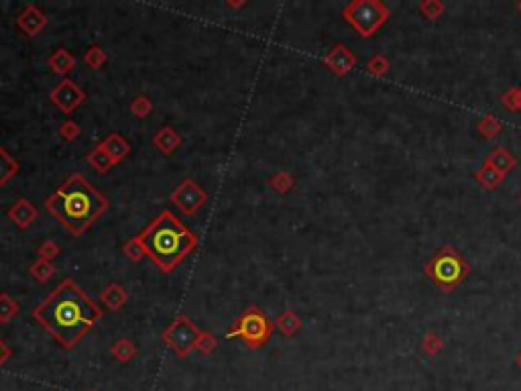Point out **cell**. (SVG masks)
Segmentation results:
<instances>
[{"mask_svg": "<svg viewBox=\"0 0 521 391\" xmlns=\"http://www.w3.org/2000/svg\"><path fill=\"white\" fill-rule=\"evenodd\" d=\"M228 6L230 8H242V6H247V2H228Z\"/></svg>", "mask_w": 521, "mask_h": 391, "instance_id": "38", "label": "cell"}, {"mask_svg": "<svg viewBox=\"0 0 521 391\" xmlns=\"http://www.w3.org/2000/svg\"><path fill=\"white\" fill-rule=\"evenodd\" d=\"M129 108H131L133 116H137V118H147V116L151 115V111H153V102H151V98H149L147 94H137V96L131 100Z\"/></svg>", "mask_w": 521, "mask_h": 391, "instance_id": "27", "label": "cell"}, {"mask_svg": "<svg viewBox=\"0 0 521 391\" xmlns=\"http://www.w3.org/2000/svg\"><path fill=\"white\" fill-rule=\"evenodd\" d=\"M104 310L90 299L73 279L57 283L47 299L33 310V318L64 346L73 348L102 318Z\"/></svg>", "mask_w": 521, "mask_h": 391, "instance_id": "1", "label": "cell"}, {"mask_svg": "<svg viewBox=\"0 0 521 391\" xmlns=\"http://www.w3.org/2000/svg\"><path fill=\"white\" fill-rule=\"evenodd\" d=\"M518 365L521 367V350H520V355H518Z\"/></svg>", "mask_w": 521, "mask_h": 391, "instance_id": "39", "label": "cell"}, {"mask_svg": "<svg viewBox=\"0 0 521 391\" xmlns=\"http://www.w3.org/2000/svg\"><path fill=\"white\" fill-rule=\"evenodd\" d=\"M19 169H21L19 162L0 145V190L19 173Z\"/></svg>", "mask_w": 521, "mask_h": 391, "instance_id": "19", "label": "cell"}, {"mask_svg": "<svg viewBox=\"0 0 521 391\" xmlns=\"http://www.w3.org/2000/svg\"><path fill=\"white\" fill-rule=\"evenodd\" d=\"M515 6H518V10H520V13H521V2H518V4H515Z\"/></svg>", "mask_w": 521, "mask_h": 391, "instance_id": "40", "label": "cell"}, {"mask_svg": "<svg viewBox=\"0 0 521 391\" xmlns=\"http://www.w3.org/2000/svg\"><path fill=\"white\" fill-rule=\"evenodd\" d=\"M110 202L82 173H71L47 200V212L59 220L73 236L86 234V230L108 210Z\"/></svg>", "mask_w": 521, "mask_h": 391, "instance_id": "2", "label": "cell"}, {"mask_svg": "<svg viewBox=\"0 0 521 391\" xmlns=\"http://www.w3.org/2000/svg\"><path fill=\"white\" fill-rule=\"evenodd\" d=\"M51 104L57 106L64 115H71L75 108H80L86 102V92L70 78H64L49 94Z\"/></svg>", "mask_w": 521, "mask_h": 391, "instance_id": "9", "label": "cell"}, {"mask_svg": "<svg viewBox=\"0 0 521 391\" xmlns=\"http://www.w3.org/2000/svg\"><path fill=\"white\" fill-rule=\"evenodd\" d=\"M473 178L478 182V184L483 185L485 190H495V187H497V185L505 180L499 171H495L491 165H487L485 162H483V167H480L478 171H474Z\"/></svg>", "mask_w": 521, "mask_h": 391, "instance_id": "21", "label": "cell"}, {"mask_svg": "<svg viewBox=\"0 0 521 391\" xmlns=\"http://www.w3.org/2000/svg\"><path fill=\"white\" fill-rule=\"evenodd\" d=\"M59 137L64 138V141H75V138L80 137L82 135V127L75 122V120H71V118H68V120H64L61 125H59Z\"/></svg>", "mask_w": 521, "mask_h": 391, "instance_id": "32", "label": "cell"}, {"mask_svg": "<svg viewBox=\"0 0 521 391\" xmlns=\"http://www.w3.org/2000/svg\"><path fill=\"white\" fill-rule=\"evenodd\" d=\"M202 334H204V330H200L191 318L179 314V316L161 332V341H163L177 357L184 359V357L190 355L193 348H198V343H200Z\"/></svg>", "mask_w": 521, "mask_h": 391, "instance_id": "7", "label": "cell"}, {"mask_svg": "<svg viewBox=\"0 0 521 391\" xmlns=\"http://www.w3.org/2000/svg\"><path fill=\"white\" fill-rule=\"evenodd\" d=\"M324 66L330 69L334 76L342 78L356 66V55L344 43H336L324 55Z\"/></svg>", "mask_w": 521, "mask_h": 391, "instance_id": "11", "label": "cell"}, {"mask_svg": "<svg viewBox=\"0 0 521 391\" xmlns=\"http://www.w3.org/2000/svg\"><path fill=\"white\" fill-rule=\"evenodd\" d=\"M273 330L275 322L269 320V316L259 306H251L226 330V339H242L249 348H260L269 343Z\"/></svg>", "mask_w": 521, "mask_h": 391, "instance_id": "5", "label": "cell"}, {"mask_svg": "<svg viewBox=\"0 0 521 391\" xmlns=\"http://www.w3.org/2000/svg\"><path fill=\"white\" fill-rule=\"evenodd\" d=\"M275 328L284 334L285 339H289V336H293L302 328V320H300V316L293 310H285V312H281L275 318Z\"/></svg>", "mask_w": 521, "mask_h": 391, "instance_id": "20", "label": "cell"}, {"mask_svg": "<svg viewBox=\"0 0 521 391\" xmlns=\"http://www.w3.org/2000/svg\"><path fill=\"white\" fill-rule=\"evenodd\" d=\"M444 4L442 2H438V0H426V2H422L420 4V13L430 19V21H436V19H440V15L444 13Z\"/></svg>", "mask_w": 521, "mask_h": 391, "instance_id": "31", "label": "cell"}, {"mask_svg": "<svg viewBox=\"0 0 521 391\" xmlns=\"http://www.w3.org/2000/svg\"><path fill=\"white\" fill-rule=\"evenodd\" d=\"M47 66L51 68L53 73H57V76H64V78H66L71 69L75 68V57L71 55L66 47H59V49H55V51H53V53L47 57Z\"/></svg>", "mask_w": 521, "mask_h": 391, "instance_id": "16", "label": "cell"}, {"mask_svg": "<svg viewBox=\"0 0 521 391\" xmlns=\"http://www.w3.org/2000/svg\"><path fill=\"white\" fill-rule=\"evenodd\" d=\"M106 51L102 49L100 45H90L86 49V53H84V64L88 66V68L92 69H100L104 64H106Z\"/></svg>", "mask_w": 521, "mask_h": 391, "instance_id": "28", "label": "cell"}, {"mask_svg": "<svg viewBox=\"0 0 521 391\" xmlns=\"http://www.w3.org/2000/svg\"><path fill=\"white\" fill-rule=\"evenodd\" d=\"M57 255H59V245L55 243V241H51V239H47V241H43L39 247H37V257L39 259H43V261H53V259H57Z\"/></svg>", "mask_w": 521, "mask_h": 391, "instance_id": "33", "label": "cell"}, {"mask_svg": "<svg viewBox=\"0 0 521 391\" xmlns=\"http://www.w3.org/2000/svg\"><path fill=\"white\" fill-rule=\"evenodd\" d=\"M53 273H55L53 263L43 261V259L33 261V263H31V267H29V276L33 277L35 281H39V283H45V281H49V279L53 277Z\"/></svg>", "mask_w": 521, "mask_h": 391, "instance_id": "24", "label": "cell"}, {"mask_svg": "<svg viewBox=\"0 0 521 391\" xmlns=\"http://www.w3.org/2000/svg\"><path fill=\"white\" fill-rule=\"evenodd\" d=\"M86 159H88V163L94 167L98 173H102V176H104V173H108V171L117 165V163L112 162V157L106 153V149H104V145H102V143H98V145H96L94 149L86 155Z\"/></svg>", "mask_w": 521, "mask_h": 391, "instance_id": "18", "label": "cell"}, {"mask_svg": "<svg viewBox=\"0 0 521 391\" xmlns=\"http://www.w3.org/2000/svg\"><path fill=\"white\" fill-rule=\"evenodd\" d=\"M501 102L509 111H521V86H515V88H511L507 94H503Z\"/></svg>", "mask_w": 521, "mask_h": 391, "instance_id": "35", "label": "cell"}, {"mask_svg": "<svg viewBox=\"0 0 521 391\" xmlns=\"http://www.w3.org/2000/svg\"><path fill=\"white\" fill-rule=\"evenodd\" d=\"M342 17L360 37H373L389 21L391 10L381 0H353L342 8Z\"/></svg>", "mask_w": 521, "mask_h": 391, "instance_id": "6", "label": "cell"}, {"mask_svg": "<svg viewBox=\"0 0 521 391\" xmlns=\"http://www.w3.org/2000/svg\"><path fill=\"white\" fill-rule=\"evenodd\" d=\"M424 273L438 290H442L444 294H452L469 279L471 265L456 247L446 245L424 263Z\"/></svg>", "mask_w": 521, "mask_h": 391, "instance_id": "4", "label": "cell"}, {"mask_svg": "<svg viewBox=\"0 0 521 391\" xmlns=\"http://www.w3.org/2000/svg\"><path fill=\"white\" fill-rule=\"evenodd\" d=\"M139 241L145 247L147 257L163 273H171L198 247V236L169 210L161 212L142 230Z\"/></svg>", "mask_w": 521, "mask_h": 391, "instance_id": "3", "label": "cell"}, {"mask_svg": "<svg viewBox=\"0 0 521 391\" xmlns=\"http://www.w3.org/2000/svg\"><path fill=\"white\" fill-rule=\"evenodd\" d=\"M216 346H218L216 336H214L212 332H206V330H204V334H202V339H200L196 350H200V353H204V355H212L214 350H216Z\"/></svg>", "mask_w": 521, "mask_h": 391, "instance_id": "36", "label": "cell"}, {"mask_svg": "<svg viewBox=\"0 0 521 391\" xmlns=\"http://www.w3.org/2000/svg\"><path fill=\"white\" fill-rule=\"evenodd\" d=\"M476 131L480 133V137L483 138H495L501 135V131H503V125L499 122L495 116L487 115L483 116L480 120H478V125H476Z\"/></svg>", "mask_w": 521, "mask_h": 391, "instance_id": "25", "label": "cell"}, {"mask_svg": "<svg viewBox=\"0 0 521 391\" xmlns=\"http://www.w3.org/2000/svg\"><path fill=\"white\" fill-rule=\"evenodd\" d=\"M19 312H21L19 301L13 298V296H8V294L0 292V322L2 324L10 322L13 318H17V316H19Z\"/></svg>", "mask_w": 521, "mask_h": 391, "instance_id": "23", "label": "cell"}, {"mask_svg": "<svg viewBox=\"0 0 521 391\" xmlns=\"http://www.w3.org/2000/svg\"><path fill=\"white\" fill-rule=\"evenodd\" d=\"M169 200L179 208L186 216H193L200 208L206 204L208 194L196 184L193 180H184L182 184L173 190V194L169 196Z\"/></svg>", "mask_w": 521, "mask_h": 391, "instance_id": "8", "label": "cell"}, {"mask_svg": "<svg viewBox=\"0 0 521 391\" xmlns=\"http://www.w3.org/2000/svg\"><path fill=\"white\" fill-rule=\"evenodd\" d=\"M293 185H295V180H293V176H291L289 171H277V173H273V176L269 178V187H271L273 192H277V194H287V192H291Z\"/></svg>", "mask_w": 521, "mask_h": 391, "instance_id": "26", "label": "cell"}, {"mask_svg": "<svg viewBox=\"0 0 521 391\" xmlns=\"http://www.w3.org/2000/svg\"><path fill=\"white\" fill-rule=\"evenodd\" d=\"M100 301L106 306V310H110V312H119L124 308V304L129 301V294H126V290L119 285V283H110V285H106L104 287V292L100 294Z\"/></svg>", "mask_w": 521, "mask_h": 391, "instance_id": "15", "label": "cell"}, {"mask_svg": "<svg viewBox=\"0 0 521 391\" xmlns=\"http://www.w3.org/2000/svg\"><path fill=\"white\" fill-rule=\"evenodd\" d=\"M47 24L49 17L39 6H35V4H29L23 13L17 17V27L21 29V33H23L24 37H29V39L41 35L47 29Z\"/></svg>", "mask_w": 521, "mask_h": 391, "instance_id": "10", "label": "cell"}, {"mask_svg": "<svg viewBox=\"0 0 521 391\" xmlns=\"http://www.w3.org/2000/svg\"><path fill=\"white\" fill-rule=\"evenodd\" d=\"M110 355H112L119 363H129V361L135 359L137 346H135L133 341H129V339H119V341H115V345L110 346Z\"/></svg>", "mask_w": 521, "mask_h": 391, "instance_id": "22", "label": "cell"}, {"mask_svg": "<svg viewBox=\"0 0 521 391\" xmlns=\"http://www.w3.org/2000/svg\"><path fill=\"white\" fill-rule=\"evenodd\" d=\"M10 357H13V348H10V346L6 345V343L0 339V367H2V365L10 359Z\"/></svg>", "mask_w": 521, "mask_h": 391, "instance_id": "37", "label": "cell"}, {"mask_svg": "<svg viewBox=\"0 0 521 391\" xmlns=\"http://www.w3.org/2000/svg\"><path fill=\"white\" fill-rule=\"evenodd\" d=\"M102 145H104L106 153L112 157V162L117 163V165L131 155V143L122 137V135H119V133L108 135V137L102 141Z\"/></svg>", "mask_w": 521, "mask_h": 391, "instance_id": "17", "label": "cell"}, {"mask_svg": "<svg viewBox=\"0 0 521 391\" xmlns=\"http://www.w3.org/2000/svg\"><path fill=\"white\" fill-rule=\"evenodd\" d=\"M153 145L163 153V155H173L182 147V137L173 127H161L157 135L153 137Z\"/></svg>", "mask_w": 521, "mask_h": 391, "instance_id": "13", "label": "cell"}, {"mask_svg": "<svg viewBox=\"0 0 521 391\" xmlns=\"http://www.w3.org/2000/svg\"><path fill=\"white\" fill-rule=\"evenodd\" d=\"M122 253L126 255L131 261H141L142 257H147L145 247H142V243L139 241V234H137V236H131V239L122 245Z\"/></svg>", "mask_w": 521, "mask_h": 391, "instance_id": "29", "label": "cell"}, {"mask_svg": "<svg viewBox=\"0 0 521 391\" xmlns=\"http://www.w3.org/2000/svg\"><path fill=\"white\" fill-rule=\"evenodd\" d=\"M37 216H39L37 208L33 206L27 198H19L13 206L8 208V212H6V218L13 225H17L21 230L29 229L37 220Z\"/></svg>", "mask_w": 521, "mask_h": 391, "instance_id": "12", "label": "cell"}, {"mask_svg": "<svg viewBox=\"0 0 521 391\" xmlns=\"http://www.w3.org/2000/svg\"><path fill=\"white\" fill-rule=\"evenodd\" d=\"M367 69H369L373 76L381 78V76H385V73L389 71V62H387V57H385V55L377 53V55H373V57L367 62Z\"/></svg>", "mask_w": 521, "mask_h": 391, "instance_id": "34", "label": "cell"}, {"mask_svg": "<svg viewBox=\"0 0 521 391\" xmlns=\"http://www.w3.org/2000/svg\"><path fill=\"white\" fill-rule=\"evenodd\" d=\"M442 346H444V343H442V339L436 334V332H426L424 334V339H422V348H424V353H427L430 357H436L440 350H442Z\"/></svg>", "mask_w": 521, "mask_h": 391, "instance_id": "30", "label": "cell"}, {"mask_svg": "<svg viewBox=\"0 0 521 391\" xmlns=\"http://www.w3.org/2000/svg\"><path fill=\"white\" fill-rule=\"evenodd\" d=\"M485 163L487 165H491L495 171H499L503 178L511 171V169H515V157L509 153V149H505V147H497V149H493L487 157H485Z\"/></svg>", "mask_w": 521, "mask_h": 391, "instance_id": "14", "label": "cell"}]
</instances>
